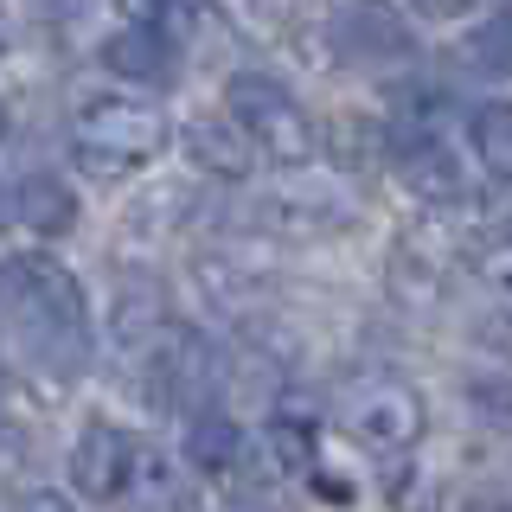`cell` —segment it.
<instances>
[{
    "mask_svg": "<svg viewBox=\"0 0 512 512\" xmlns=\"http://www.w3.org/2000/svg\"><path fill=\"white\" fill-rule=\"evenodd\" d=\"M7 333H13V359L26 372L52 384H77L96 352L84 282L45 250H13L7 256Z\"/></svg>",
    "mask_w": 512,
    "mask_h": 512,
    "instance_id": "obj_1",
    "label": "cell"
},
{
    "mask_svg": "<svg viewBox=\"0 0 512 512\" xmlns=\"http://www.w3.org/2000/svg\"><path fill=\"white\" fill-rule=\"evenodd\" d=\"M167 141H173V122L148 90L103 84V90H84L71 103V148L90 173L154 167V160L167 154Z\"/></svg>",
    "mask_w": 512,
    "mask_h": 512,
    "instance_id": "obj_2",
    "label": "cell"
},
{
    "mask_svg": "<svg viewBox=\"0 0 512 512\" xmlns=\"http://www.w3.org/2000/svg\"><path fill=\"white\" fill-rule=\"evenodd\" d=\"M224 109L244 122V135L256 141V154H263L269 167H282V173L288 167H314L320 128L308 116V103H301L282 77H269V71H231V77H224Z\"/></svg>",
    "mask_w": 512,
    "mask_h": 512,
    "instance_id": "obj_3",
    "label": "cell"
},
{
    "mask_svg": "<svg viewBox=\"0 0 512 512\" xmlns=\"http://www.w3.org/2000/svg\"><path fill=\"white\" fill-rule=\"evenodd\" d=\"M333 416H340V429L359 448H372V455H410V448L423 442V429H429L423 391H416L410 378H397V372L352 378L340 391V410Z\"/></svg>",
    "mask_w": 512,
    "mask_h": 512,
    "instance_id": "obj_4",
    "label": "cell"
},
{
    "mask_svg": "<svg viewBox=\"0 0 512 512\" xmlns=\"http://www.w3.org/2000/svg\"><path fill=\"white\" fill-rule=\"evenodd\" d=\"M359 218V192H352L333 167H288L282 180L256 192V224L276 237H333Z\"/></svg>",
    "mask_w": 512,
    "mask_h": 512,
    "instance_id": "obj_5",
    "label": "cell"
},
{
    "mask_svg": "<svg viewBox=\"0 0 512 512\" xmlns=\"http://www.w3.org/2000/svg\"><path fill=\"white\" fill-rule=\"evenodd\" d=\"M320 39L352 71H397V64L416 58V32L404 20V0H327Z\"/></svg>",
    "mask_w": 512,
    "mask_h": 512,
    "instance_id": "obj_6",
    "label": "cell"
},
{
    "mask_svg": "<svg viewBox=\"0 0 512 512\" xmlns=\"http://www.w3.org/2000/svg\"><path fill=\"white\" fill-rule=\"evenodd\" d=\"M391 173H397V186H404L416 205H436V212L474 199L461 154L448 148V141H442L423 116H404V122L391 128Z\"/></svg>",
    "mask_w": 512,
    "mask_h": 512,
    "instance_id": "obj_7",
    "label": "cell"
},
{
    "mask_svg": "<svg viewBox=\"0 0 512 512\" xmlns=\"http://www.w3.org/2000/svg\"><path fill=\"white\" fill-rule=\"evenodd\" d=\"M141 448L148 442H141L135 429L109 423V416H90V423L77 429V442H71V487L84 493V500H96V506H122Z\"/></svg>",
    "mask_w": 512,
    "mask_h": 512,
    "instance_id": "obj_8",
    "label": "cell"
},
{
    "mask_svg": "<svg viewBox=\"0 0 512 512\" xmlns=\"http://www.w3.org/2000/svg\"><path fill=\"white\" fill-rule=\"evenodd\" d=\"M180 148L192 160V173H212V180H250L256 160H263L231 109H218V116H192L180 128Z\"/></svg>",
    "mask_w": 512,
    "mask_h": 512,
    "instance_id": "obj_9",
    "label": "cell"
},
{
    "mask_svg": "<svg viewBox=\"0 0 512 512\" xmlns=\"http://www.w3.org/2000/svg\"><path fill=\"white\" fill-rule=\"evenodd\" d=\"M103 71L128 90H167L180 77V45L154 26H122L103 39Z\"/></svg>",
    "mask_w": 512,
    "mask_h": 512,
    "instance_id": "obj_10",
    "label": "cell"
},
{
    "mask_svg": "<svg viewBox=\"0 0 512 512\" xmlns=\"http://www.w3.org/2000/svg\"><path fill=\"white\" fill-rule=\"evenodd\" d=\"M77 192L58 180V173H13L7 180V224L13 231H26V237H64V231H77Z\"/></svg>",
    "mask_w": 512,
    "mask_h": 512,
    "instance_id": "obj_11",
    "label": "cell"
},
{
    "mask_svg": "<svg viewBox=\"0 0 512 512\" xmlns=\"http://www.w3.org/2000/svg\"><path fill=\"white\" fill-rule=\"evenodd\" d=\"M244 455H250V436L224 410H192L186 416V468L192 474L224 480V474L244 468Z\"/></svg>",
    "mask_w": 512,
    "mask_h": 512,
    "instance_id": "obj_12",
    "label": "cell"
},
{
    "mask_svg": "<svg viewBox=\"0 0 512 512\" xmlns=\"http://www.w3.org/2000/svg\"><path fill=\"white\" fill-rule=\"evenodd\" d=\"M116 512H192V480L180 474V461L160 455V448L148 442L135 461V480H128L122 506Z\"/></svg>",
    "mask_w": 512,
    "mask_h": 512,
    "instance_id": "obj_13",
    "label": "cell"
},
{
    "mask_svg": "<svg viewBox=\"0 0 512 512\" xmlns=\"http://www.w3.org/2000/svg\"><path fill=\"white\" fill-rule=\"evenodd\" d=\"M468 148H474V167L487 173L493 186H512V103L493 96L468 116Z\"/></svg>",
    "mask_w": 512,
    "mask_h": 512,
    "instance_id": "obj_14",
    "label": "cell"
},
{
    "mask_svg": "<svg viewBox=\"0 0 512 512\" xmlns=\"http://www.w3.org/2000/svg\"><path fill=\"white\" fill-rule=\"evenodd\" d=\"M461 58H468V71H480V77H512V7H493L487 20L468 32Z\"/></svg>",
    "mask_w": 512,
    "mask_h": 512,
    "instance_id": "obj_15",
    "label": "cell"
},
{
    "mask_svg": "<svg viewBox=\"0 0 512 512\" xmlns=\"http://www.w3.org/2000/svg\"><path fill=\"white\" fill-rule=\"evenodd\" d=\"M116 13H122V26H154V32H167L173 45L205 20L199 0H116Z\"/></svg>",
    "mask_w": 512,
    "mask_h": 512,
    "instance_id": "obj_16",
    "label": "cell"
},
{
    "mask_svg": "<svg viewBox=\"0 0 512 512\" xmlns=\"http://www.w3.org/2000/svg\"><path fill=\"white\" fill-rule=\"evenodd\" d=\"M474 276H480V288H487V295L512 314V237H506V244H487V250H480Z\"/></svg>",
    "mask_w": 512,
    "mask_h": 512,
    "instance_id": "obj_17",
    "label": "cell"
},
{
    "mask_svg": "<svg viewBox=\"0 0 512 512\" xmlns=\"http://www.w3.org/2000/svg\"><path fill=\"white\" fill-rule=\"evenodd\" d=\"M468 397L493 416V423H512V378H506V372H480V378L468 384Z\"/></svg>",
    "mask_w": 512,
    "mask_h": 512,
    "instance_id": "obj_18",
    "label": "cell"
},
{
    "mask_svg": "<svg viewBox=\"0 0 512 512\" xmlns=\"http://www.w3.org/2000/svg\"><path fill=\"white\" fill-rule=\"evenodd\" d=\"M160 199H167V205H186V186H167ZM128 231H135V237H160V231H167L160 205H148V199H141V205H128Z\"/></svg>",
    "mask_w": 512,
    "mask_h": 512,
    "instance_id": "obj_19",
    "label": "cell"
},
{
    "mask_svg": "<svg viewBox=\"0 0 512 512\" xmlns=\"http://www.w3.org/2000/svg\"><path fill=\"white\" fill-rule=\"evenodd\" d=\"M404 7L429 13V20H455V13H493V0H404Z\"/></svg>",
    "mask_w": 512,
    "mask_h": 512,
    "instance_id": "obj_20",
    "label": "cell"
},
{
    "mask_svg": "<svg viewBox=\"0 0 512 512\" xmlns=\"http://www.w3.org/2000/svg\"><path fill=\"white\" fill-rule=\"evenodd\" d=\"M13 512H77V506L64 500V493H52V487H32V493L13 500Z\"/></svg>",
    "mask_w": 512,
    "mask_h": 512,
    "instance_id": "obj_21",
    "label": "cell"
}]
</instances>
